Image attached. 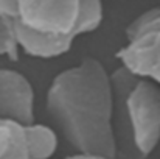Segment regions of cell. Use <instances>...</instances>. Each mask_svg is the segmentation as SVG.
I'll use <instances>...</instances> for the list:
<instances>
[{
    "label": "cell",
    "mask_w": 160,
    "mask_h": 159,
    "mask_svg": "<svg viewBox=\"0 0 160 159\" xmlns=\"http://www.w3.org/2000/svg\"><path fill=\"white\" fill-rule=\"evenodd\" d=\"M47 112L75 153L117 158L112 77L98 59L84 58L54 77Z\"/></svg>",
    "instance_id": "obj_1"
},
{
    "label": "cell",
    "mask_w": 160,
    "mask_h": 159,
    "mask_svg": "<svg viewBox=\"0 0 160 159\" xmlns=\"http://www.w3.org/2000/svg\"><path fill=\"white\" fill-rule=\"evenodd\" d=\"M110 77L117 156L148 158L160 142V84L123 66Z\"/></svg>",
    "instance_id": "obj_2"
},
{
    "label": "cell",
    "mask_w": 160,
    "mask_h": 159,
    "mask_svg": "<svg viewBox=\"0 0 160 159\" xmlns=\"http://www.w3.org/2000/svg\"><path fill=\"white\" fill-rule=\"evenodd\" d=\"M22 25L47 34L79 38L95 31L103 22L101 0H16V16Z\"/></svg>",
    "instance_id": "obj_3"
},
{
    "label": "cell",
    "mask_w": 160,
    "mask_h": 159,
    "mask_svg": "<svg viewBox=\"0 0 160 159\" xmlns=\"http://www.w3.org/2000/svg\"><path fill=\"white\" fill-rule=\"evenodd\" d=\"M0 119L16 120L23 125L34 122L31 83L12 69H0Z\"/></svg>",
    "instance_id": "obj_4"
},
{
    "label": "cell",
    "mask_w": 160,
    "mask_h": 159,
    "mask_svg": "<svg viewBox=\"0 0 160 159\" xmlns=\"http://www.w3.org/2000/svg\"><path fill=\"white\" fill-rule=\"evenodd\" d=\"M25 137L30 159H50L59 145L56 130L44 123L33 122L25 125Z\"/></svg>",
    "instance_id": "obj_5"
},
{
    "label": "cell",
    "mask_w": 160,
    "mask_h": 159,
    "mask_svg": "<svg viewBox=\"0 0 160 159\" xmlns=\"http://www.w3.org/2000/svg\"><path fill=\"white\" fill-rule=\"evenodd\" d=\"M0 159H30L23 123L0 119Z\"/></svg>",
    "instance_id": "obj_6"
},
{
    "label": "cell",
    "mask_w": 160,
    "mask_h": 159,
    "mask_svg": "<svg viewBox=\"0 0 160 159\" xmlns=\"http://www.w3.org/2000/svg\"><path fill=\"white\" fill-rule=\"evenodd\" d=\"M19 49L20 45L16 34V19L0 9V56L17 59Z\"/></svg>",
    "instance_id": "obj_7"
},
{
    "label": "cell",
    "mask_w": 160,
    "mask_h": 159,
    "mask_svg": "<svg viewBox=\"0 0 160 159\" xmlns=\"http://www.w3.org/2000/svg\"><path fill=\"white\" fill-rule=\"evenodd\" d=\"M145 28H160V8H152L140 14L131 25L126 28V36L137 33Z\"/></svg>",
    "instance_id": "obj_8"
},
{
    "label": "cell",
    "mask_w": 160,
    "mask_h": 159,
    "mask_svg": "<svg viewBox=\"0 0 160 159\" xmlns=\"http://www.w3.org/2000/svg\"><path fill=\"white\" fill-rule=\"evenodd\" d=\"M0 9L9 16H16V0H0Z\"/></svg>",
    "instance_id": "obj_9"
},
{
    "label": "cell",
    "mask_w": 160,
    "mask_h": 159,
    "mask_svg": "<svg viewBox=\"0 0 160 159\" xmlns=\"http://www.w3.org/2000/svg\"><path fill=\"white\" fill-rule=\"evenodd\" d=\"M64 159H117V158H109V156H101V155H87V153H73L72 156H67Z\"/></svg>",
    "instance_id": "obj_10"
}]
</instances>
